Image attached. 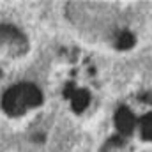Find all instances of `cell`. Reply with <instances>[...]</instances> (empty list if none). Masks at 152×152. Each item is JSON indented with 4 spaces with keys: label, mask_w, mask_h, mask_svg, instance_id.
Here are the masks:
<instances>
[{
    "label": "cell",
    "mask_w": 152,
    "mask_h": 152,
    "mask_svg": "<svg viewBox=\"0 0 152 152\" xmlns=\"http://www.w3.org/2000/svg\"><path fill=\"white\" fill-rule=\"evenodd\" d=\"M37 103H41V94L37 92V88L32 85H21L7 92L4 99V108L9 113L18 115L30 106H36Z\"/></svg>",
    "instance_id": "cell-1"
},
{
    "label": "cell",
    "mask_w": 152,
    "mask_h": 152,
    "mask_svg": "<svg viewBox=\"0 0 152 152\" xmlns=\"http://www.w3.org/2000/svg\"><path fill=\"white\" fill-rule=\"evenodd\" d=\"M143 133H145V136H149L152 138V113L147 117V120H145V126H143Z\"/></svg>",
    "instance_id": "cell-2"
}]
</instances>
